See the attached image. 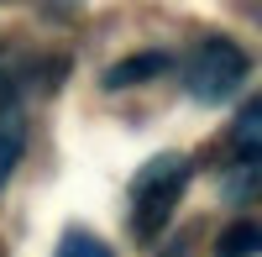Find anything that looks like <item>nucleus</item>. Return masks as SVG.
Wrapping results in <instances>:
<instances>
[{
	"label": "nucleus",
	"mask_w": 262,
	"mask_h": 257,
	"mask_svg": "<svg viewBox=\"0 0 262 257\" xmlns=\"http://www.w3.org/2000/svg\"><path fill=\"white\" fill-rule=\"evenodd\" d=\"M173 69V58L168 53H137V58H121L116 69H105V90H131V84H142V79H158Z\"/></svg>",
	"instance_id": "20e7f679"
},
{
	"label": "nucleus",
	"mask_w": 262,
	"mask_h": 257,
	"mask_svg": "<svg viewBox=\"0 0 262 257\" xmlns=\"http://www.w3.org/2000/svg\"><path fill=\"white\" fill-rule=\"evenodd\" d=\"M184 189H189V158L184 153H163L147 168H137V179H131V231L142 242H152L168 226Z\"/></svg>",
	"instance_id": "f257e3e1"
},
{
	"label": "nucleus",
	"mask_w": 262,
	"mask_h": 257,
	"mask_svg": "<svg viewBox=\"0 0 262 257\" xmlns=\"http://www.w3.org/2000/svg\"><path fill=\"white\" fill-rule=\"evenodd\" d=\"M247 69H252L247 53L236 48L231 37H200L194 53L184 58V90L200 105H221V100H231L247 84Z\"/></svg>",
	"instance_id": "f03ea898"
},
{
	"label": "nucleus",
	"mask_w": 262,
	"mask_h": 257,
	"mask_svg": "<svg viewBox=\"0 0 262 257\" xmlns=\"http://www.w3.org/2000/svg\"><path fill=\"white\" fill-rule=\"evenodd\" d=\"M215 257H262V226L257 221H236L215 237Z\"/></svg>",
	"instance_id": "39448f33"
},
{
	"label": "nucleus",
	"mask_w": 262,
	"mask_h": 257,
	"mask_svg": "<svg viewBox=\"0 0 262 257\" xmlns=\"http://www.w3.org/2000/svg\"><path fill=\"white\" fill-rule=\"evenodd\" d=\"M252 11H257V16H262V0H257V6H252Z\"/></svg>",
	"instance_id": "1a4fd4ad"
},
{
	"label": "nucleus",
	"mask_w": 262,
	"mask_h": 257,
	"mask_svg": "<svg viewBox=\"0 0 262 257\" xmlns=\"http://www.w3.org/2000/svg\"><path fill=\"white\" fill-rule=\"evenodd\" d=\"M21 147H27V116H21V95H16V84L0 74V189H6L11 174H16Z\"/></svg>",
	"instance_id": "7ed1b4c3"
},
{
	"label": "nucleus",
	"mask_w": 262,
	"mask_h": 257,
	"mask_svg": "<svg viewBox=\"0 0 262 257\" xmlns=\"http://www.w3.org/2000/svg\"><path fill=\"white\" fill-rule=\"evenodd\" d=\"M163 257H189V247H184V242H173V247H168Z\"/></svg>",
	"instance_id": "6e6552de"
},
{
	"label": "nucleus",
	"mask_w": 262,
	"mask_h": 257,
	"mask_svg": "<svg viewBox=\"0 0 262 257\" xmlns=\"http://www.w3.org/2000/svg\"><path fill=\"white\" fill-rule=\"evenodd\" d=\"M231 142H236V153H242V158H257V163H262V95L247 100V111L236 116Z\"/></svg>",
	"instance_id": "423d86ee"
},
{
	"label": "nucleus",
	"mask_w": 262,
	"mask_h": 257,
	"mask_svg": "<svg viewBox=\"0 0 262 257\" xmlns=\"http://www.w3.org/2000/svg\"><path fill=\"white\" fill-rule=\"evenodd\" d=\"M53 257H116L111 247H105L100 237H90V231H63V242Z\"/></svg>",
	"instance_id": "0eeeda50"
}]
</instances>
